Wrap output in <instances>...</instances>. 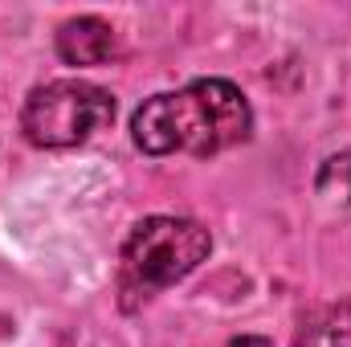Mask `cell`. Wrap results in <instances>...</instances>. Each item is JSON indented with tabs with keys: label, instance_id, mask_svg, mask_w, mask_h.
I'll list each match as a JSON object with an SVG mask.
<instances>
[{
	"label": "cell",
	"instance_id": "cell-1",
	"mask_svg": "<svg viewBox=\"0 0 351 347\" xmlns=\"http://www.w3.org/2000/svg\"><path fill=\"white\" fill-rule=\"evenodd\" d=\"M254 110L245 94L225 78H200L184 90L147 98L135 119L131 135L147 156H217L250 139Z\"/></svg>",
	"mask_w": 351,
	"mask_h": 347
},
{
	"label": "cell",
	"instance_id": "cell-2",
	"mask_svg": "<svg viewBox=\"0 0 351 347\" xmlns=\"http://www.w3.org/2000/svg\"><path fill=\"white\" fill-rule=\"evenodd\" d=\"M114 119V98L82 78H58L29 94L21 131L33 147H74Z\"/></svg>",
	"mask_w": 351,
	"mask_h": 347
},
{
	"label": "cell",
	"instance_id": "cell-3",
	"mask_svg": "<svg viewBox=\"0 0 351 347\" xmlns=\"http://www.w3.org/2000/svg\"><path fill=\"white\" fill-rule=\"evenodd\" d=\"M213 237L188 217H147L123 246V274L139 290H164L208 258Z\"/></svg>",
	"mask_w": 351,
	"mask_h": 347
},
{
	"label": "cell",
	"instance_id": "cell-4",
	"mask_svg": "<svg viewBox=\"0 0 351 347\" xmlns=\"http://www.w3.org/2000/svg\"><path fill=\"white\" fill-rule=\"evenodd\" d=\"M58 53L66 66H102L114 53V29L98 16H74L58 29Z\"/></svg>",
	"mask_w": 351,
	"mask_h": 347
},
{
	"label": "cell",
	"instance_id": "cell-5",
	"mask_svg": "<svg viewBox=\"0 0 351 347\" xmlns=\"http://www.w3.org/2000/svg\"><path fill=\"white\" fill-rule=\"evenodd\" d=\"M294 347H351V307H339V311H327L319 319H311Z\"/></svg>",
	"mask_w": 351,
	"mask_h": 347
},
{
	"label": "cell",
	"instance_id": "cell-6",
	"mask_svg": "<svg viewBox=\"0 0 351 347\" xmlns=\"http://www.w3.org/2000/svg\"><path fill=\"white\" fill-rule=\"evenodd\" d=\"M229 347H274V344L262 339V335H241V339H229Z\"/></svg>",
	"mask_w": 351,
	"mask_h": 347
}]
</instances>
